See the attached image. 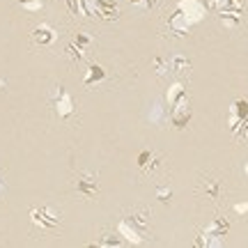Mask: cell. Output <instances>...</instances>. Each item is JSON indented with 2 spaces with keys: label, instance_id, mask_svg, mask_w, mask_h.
I'll return each instance as SVG.
<instances>
[{
  "label": "cell",
  "instance_id": "obj_4",
  "mask_svg": "<svg viewBox=\"0 0 248 248\" xmlns=\"http://www.w3.org/2000/svg\"><path fill=\"white\" fill-rule=\"evenodd\" d=\"M200 191L204 195H209L212 200H216L218 195H221V184L216 182V179H202V184H200Z\"/></svg>",
  "mask_w": 248,
  "mask_h": 248
},
{
  "label": "cell",
  "instance_id": "obj_2",
  "mask_svg": "<svg viewBox=\"0 0 248 248\" xmlns=\"http://www.w3.org/2000/svg\"><path fill=\"white\" fill-rule=\"evenodd\" d=\"M30 218L35 225H39L42 230H55L62 223V214L55 212L53 207H37V209H30Z\"/></svg>",
  "mask_w": 248,
  "mask_h": 248
},
{
  "label": "cell",
  "instance_id": "obj_1",
  "mask_svg": "<svg viewBox=\"0 0 248 248\" xmlns=\"http://www.w3.org/2000/svg\"><path fill=\"white\" fill-rule=\"evenodd\" d=\"M74 191L78 198L83 200H92V198H97L99 195V179L97 175H92L88 170H83L76 175V182H74Z\"/></svg>",
  "mask_w": 248,
  "mask_h": 248
},
{
  "label": "cell",
  "instance_id": "obj_7",
  "mask_svg": "<svg viewBox=\"0 0 248 248\" xmlns=\"http://www.w3.org/2000/svg\"><path fill=\"white\" fill-rule=\"evenodd\" d=\"M5 88H7V83H5V80L0 78V92H2V90H5Z\"/></svg>",
  "mask_w": 248,
  "mask_h": 248
},
{
  "label": "cell",
  "instance_id": "obj_6",
  "mask_svg": "<svg viewBox=\"0 0 248 248\" xmlns=\"http://www.w3.org/2000/svg\"><path fill=\"white\" fill-rule=\"evenodd\" d=\"M175 69H191V64L184 60V58H175Z\"/></svg>",
  "mask_w": 248,
  "mask_h": 248
},
{
  "label": "cell",
  "instance_id": "obj_5",
  "mask_svg": "<svg viewBox=\"0 0 248 248\" xmlns=\"http://www.w3.org/2000/svg\"><path fill=\"white\" fill-rule=\"evenodd\" d=\"M156 195H159V200H163V202H170V198H172V191L170 188H156Z\"/></svg>",
  "mask_w": 248,
  "mask_h": 248
},
{
  "label": "cell",
  "instance_id": "obj_3",
  "mask_svg": "<svg viewBox=\"0 0 248 248\" xmlns=\"http://www.w3.org/2000/svg\"><path fill=\"white\" fill-rule=\"evenodd\" d=\"M32 42H37V44H42V46H46V44H53L55 39H58V35H55V30L51 26H48V23H44V26H39L35 30V32H32Z\"/></svg>",
  "mask_w": 248,
  "mask_h": 248
}]
</instances>
